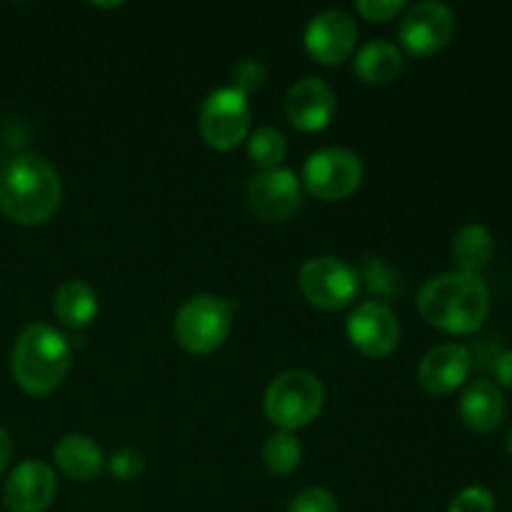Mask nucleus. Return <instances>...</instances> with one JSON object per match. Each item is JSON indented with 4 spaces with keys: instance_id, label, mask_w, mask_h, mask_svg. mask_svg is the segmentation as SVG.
Instances as JSON below:
<instances>
[{
    "instance_id": "nucleus-1",
    "label": "nucleus",
    "mask_w": 512,
    "mask_h": 512,
    "mask_svg": "<svg viewBox=\"0 0 512 512\" xmlns=\"http://www.w3.org/2000/svg\"><path fill=\"white\" fill-rule=\"evenodd\" d=\"M63 203V180L40 153L15 155L0 170V210L18 225H43Z\"/></svg>"
},
{
    "instance_id": "nucleus-2",
    "label": "nucleus",
    "mask_w": 512,
    "mask_h": 512,
    "mask_svg": "<svg viewBox=\"0 0 512 512\" xmlns=\"http://www.w3.org/2000/svg\"><path fill=\"white\" fill-rule=\"evenodd\" d=\"M418 313L440 333L470 335L488 320L490 290L480 275L440 273L420 288Z\"/></svg>"
},
{
    "instance_id": "nucleus-3",
    "label": "nucleus",
    "mask_w": 512,
    "mask_h": 512,
    "mask_svg": "<svg viewBox=\"0 0 512 512\" xmlns=\"http://www.w3.org/2000/svg\"><path fill=\"white\" fill-rule=\"evenodd\" d=\"M73 363L68 338L53 325L30 323L15 338L10 353V373L23 393L43 398L63 385Z\"/></svg>"
},
{
    "instance_id": "nucleus-4",
    "label": "nucleus",
    "mask_w": 512,
    "mask_h": 512,
    "mask_svg": "<svg viewBox=\"0 0 512 512\" xmlns=\"http://www.w3.org/2000/svg\"><path fill=\"white\" fill-rule=\"evenodd\" d=\"M325 405V388L308 370H288L265 390V418L285 433H298L318 420Z\"/></svg>"
},
{
    "instance_id": "nucleus-5",
    "label": "nucleus",
    "mask_w": 512,
    "mask_h": 512,
    "mask_svg": "<svg viewBox=\"0 0 512 512\" xmlns=\"http://www.w3.org/2000/svg\"><path fill=\"white\" fill-rule=\"evenodd\" d=\"M235 303L218 295H193L178 308L173 335L190 355H210L223 348L233 330Z\"/></svg>"
},
{
    "instance_id": "nucleus-6",
    "label": "nucleus",
    "mask_w": 512,
    "mask_h": 512,
    "mask_svg": "<svg viewBox=\"0 0 512 512\" xmlns=\"http://www.w3.org/2000/svg\"><path fill=\"white\" fill-rule=\"evenodd\" d=\"M298 285L313 308L335 313L353 305L360 290V273L343 258L318 255L305 260L298 273Z\"/></svg>"
},
{
    "instance_id": "nucleus-7",
    "label": "nucleus",
    "mask_w": 512,
    "mask_h": 512,
    "mask_svg": "<svg viewBox=\"0 0 512 512\" xmlns=\"http://www.w3.org/2000/svg\"><path fill=\"white\" fill-rule=\"evenodd\" d=\"M365 168L360 155L348 148H323L308 155L303 165V190L325 203L350 198L360 188Z\"/></svg>"
},
{
    "instance_id": "nucleus-8",
    "label": "nucleus",
    "mask_w": 512,
    "mask_h": 512,
    "mask_svg": "<svg viewBox=\"0 0 512 512\" xmlns=\"http://www.w3.org/2000/svg\"><path fill=\"white\" fill-rule=\"evenodd\" d=\"M253 110L250 100L235 88H218L205 98L200 108L198 128L213 150L228 153L250 138Z\"/></svg>"
},
{
    "instance_id": "nucleus-9",
    "label": "nucleus",
    "mask_w": 512,
    "mask_h": 512,
    "mask_svg": "<svg viewBox=\"0 0 512 512\" xmlns=\"http://www.w3.org/2000/svg\"><path fill=\"white\" fill-rule=\"evenodd\" d=\"M455 35V13L438 0L415 3L400 18L398 40L405 53L415 58H430L440 53Z\"/></svg>"
},
{
    "instance_id": "nucleus-10",
    "label": "nucleus",
    "mask_w": 512,
    "mask_h": 512,
    "mask_svg": "<svg viewBox=\"0 0 512 512\" xmlns=\"http://www.w3.org/2000/svg\"><path fill=\"white\" fill-rule=\"evenodd\" d=\"M348 340L358 353L365 358L383 360L393 355L400 345V320L393 310L378 300H365L358 308L350 313L348 325Z\"/></svg>"
},
{
    "instance_id": "nucleus-11",
    "label": "nucleus",
    "mask_w": 512,
    "mask_h": 512,
    "mask_svg": "<svg viewBox=\"0 0 512 512\" xmlns=\"http://www.w3.org/2000/svg\"><path fill=\"white\" fill-rule=\"evenodd\" d=\"M248 205L265 223H285L303 208V183L288 168L258 173L248 183Z\"/></svg>"
},
{
    "instance_id": "nucleus-12",
    "label": "nucleus",
    "mask_w": 512,
    "mask_h": 512,
    "mask_svg": "<svg viewBox=\"0 0 512 512\" xmlns=\"http://www.w3.org/2000/svg\"><path fill=\"white\" fill-rule=\"evenodd\" d=\"M305 50L310 58L323 65H340L355 53L358 45V25L353 15L340 8L323 10L305 28Z\"/></svg>"
},
{
    "instance_id": "nucleus-13",
    "label": "nucleus",
    "mask_w": 512,
    "mask_h": 512,
    "mask_svg": "<svg viewBox=\"0 0 512 512\" xmlns=\"http://www.w3.org/2000/svg\"><path fill=\"white\" fill-rule=\"evenodd\" d=\"M338 110L335 90L320 78H303L290 85L285 95V115L300 133H320L328 128Z\"/></svg>"
},
{
    "instance_id": "nucleus-14",
    "label": "nucleus",
    "mask_w": 512,
    "mask_h": 512,
    "mask_svg": "<svg viewBox=\"0 0 512 512\" xmlns=\"http://www.w3.org/2000/svg\"><path fill=\"white\" fill-rule=\"evenodd\" d=\"M473 370V355L465 345L443 343L430 348L418 365V383L433 398H445L465 385Z\"/></svg>"
},
{
    "instance_id": "nucleus-15",
    "label": "nucleus",
    "mask_w": 512,
    "mask_h": 512,
    "mask_svg": "<svg viewBox=\"0 0 512 512\" xmlns=\"http://www.w3.org/2000/svg\"><path fill=\"white\" fill-rule=\"evenodd\" d=\"M58 493L55 470L40 460H25L10 473L3 500L10 512H45Z\"/></svg>"
},
{
    "instance_id": "nucleus-16",
    "label": "nucleus",
    "mask_w": 512,
    "mask_h": 512,
    "mask_svg": "<svg viewBox=\"0 0 512 512\" xmlns=\"http://www.w3.org/2000/svg\"><path fill=\"white\" fill-rule=\"evenodd\" d=\"M505 413L508 408H505L503 390L490 380H475L460 398V418L473 433H495L503 425Z\"/></svg>"
},
{
    "instance_id": "nucleus-17",
    "label": "nucleus",
    "mask_w": 512,
    "mask_h": 512,
    "mask_svg": "<svg viewBox=\"0 0 512 512\" xmlns=\"http://www.w3.org/2000/svg\"><path fill=\"white\" fill-rule=\"evenodd\" d=\"M53 458L60 473L70 480H78V483L95 480L105 470V455L100 445L80 433H70L63 440H58Z\"/></svg>"
},
{
    "instance_id": "nucleus-18",
    "label": "nucleus",
    "mask_w": 512,
    "mask_h": 512,
    "mask_svg": "<svg viewBox=\"0 0 512 512\" xmlns=\"http://www.w3.org/2000/svg\"><path fill=\"white\" fill-rule=\"evenodd\" d=\"M98 293L85 280H65L53 295V313L65 328L83 330L98 318Z\"/></svg>"
},
{
    "instance_id": "nucleus-19",
    "label": "nucleus",
    "mask_w": 512,
    "mask_h": 512,
    "mask_svg": "<svg viewBox=\"0 0 512 512\" xmlns=\"http://www.w3.org/2000/svg\"><path fill=\"white\" fill-rule=\"evenodd\" d=\"M403 53L388 40H373L355 53L353 73L365 85H388L403 73Z\"/></svg>"
},
{
    "instance_id": "nucleus-20",
    "label": "nucleus",
    "mask_w": 512,
    "mask_h": 512,
    "mask_svg": "<svg viewBox=\"0 0 512 512\" xmlns=\"http://www.w3.org/2000/svg\"><path fill=\"white\" fill-rule=\"evenodd\" d=\"M453 263L458 265V273L465 275H478L490 265L495 255V240L485 225H465L455 233L453 238Z\"/></svg>"
},
{
    "instance_id": "nucleus-21",
    "label": "nucleus",
    "mask_w": 512,
    "mask_h": 512,
    "mask_svg": "<svg viewBox=\"0 0 512 512\" xmlns=\"http://www.w3.org/2000/svg\"><path fill=\"white\" fill-rule=\"evenodd\" d=\"M263 463L278 478L293 475L303 463V445H300L298 435L285 433V430L270 435L263 445Z\"/></svg>"
},
{
    "instance_id": "nucleus-22",
    "label": "nucleus",
    "mask_w": 512,
    "mask_h": 512,
    "mask_svg": "<svg viewBox=\"0 0 512 512\" xmlns=\"http://www.w3.org/2000/svg\"><path fill=\"white\" fill-rule=\"evenodd\" d=\"M288 155V140L273 125H263L248 138V158L260 173L283 168V160Z\"/></svg>"
},
{
    "instance_id": "nucleus-23",
    "label": "nucleus",
    "mask_w": 512,
    "mask_h": 512,
    "mask_svg": "<svg viewBox=\"0 0 512 512\" xmlns=\"http://www.w3.org/2000/svg\"><path fill=\"white\" fill-rule=\"evenodd\" d=\"M105 468L120 483H133L145 473V455L138 448H120L105 458Z\"/></svg>"
},
{
    "instance_id": "nucleus-24",
    "label": "nucleus",
    "mask_w": 512,
    "mask_h": 512,
    "mask_svg": "<svg viewBox=\"0 0 512 512\" xmlns=\"http://www.w3.org/2000/svg\"><path fill=\"white\" fill-rule=\"evenodd\" d=\"M265 83H268V68L260 60L245 58L233 68V85L230 88H235L238 93H243L248 98L250 93L263 90Z\"/></svg>"
},
{
    "instance_id": "nucleus-25",
    "label": "nucleus",
    "mask_w": 512,
    "mask_h": 512,
    "mask_svg": "<svg viewBox=\"0 0 512 512\" xmlns=\"http://www.w3.org/2000/svg\"><path fill=\"white\" fill-rule=\"evenodd\" d=\"M288 512H340V505L325 488H305L290 500Z\"/></svg>"
},
{
    "instance_id": "nucleus-26",
    "label": "nucleus",
    "mask_w": 512,
    "mask_h": 512,
    "mask_svg": "<svg viewBox=\"0 0 512 512\" xmlns=\"http://www.w3.org/2000/svg\"><path fill=\"white\" fill-rule=\"evenodd\" d=\"M355 10L370 23H390L408 10L405 0H358Z\"/></svg>"
},
{
    "instance_id": "nucleus-27",
    "label": "nucleus",
    "mask_w": 512,
    "mask_h": 512,
    "mask_svg": "<svg viewBox=\"0 0 512 512\" xmlns=\"http://www.w3.org/2000/svg\"><path fill=\"white\" fill-rule=\"evenodd\" d=\"M448 512H495V498L488 488L473 485L455 495Z\"/></svg>"
},
{
    "instance_id": "nucleus-28",
    "label": "nucleus",
    "mask_w": 512,
    "mask_h": 512,
    "mask_svg": "<svg viewBox=\"0 0 512 512\" xmlns=\"http://www.w3.org/2000/svg\"><path fill=\"white\" fill-rule=\"evenodd\" d=\"M493 375L503 388L512 390V350L495 355L493 358Z\"/></svg>"
},
{
    "instance_id": "nucleus-29",
    "label": "nucleus",
    "mask_w": 512,
    "mask_h": 512,
    "mask_svg": "<svg viewBox=\"0 0 512 512\" xmlns=\"http://www.w3.org/2000/svg\"><path fill=\"white\" fill-rule=\"evenodd\" d=\"M10 458H13V443H10V435L0 428V475L8 468Z\"/></svg>"
},
{
    "instance_id": "nucleus-30",
    "label": "nucleus",
    "mask_w": 512,
    "mask_h": 512,
    "mask_svg": "<svg viewBox=\"0 0 512 512\" xmlns=\"http://www.w3.org/2000/svg\"><path fill=\"white\" fill-rule=\"evenodd\" d=\"M505 448H508V453H510V458H512V430L508 433V440H505Z\"/></svg>"
}]
</instances>
